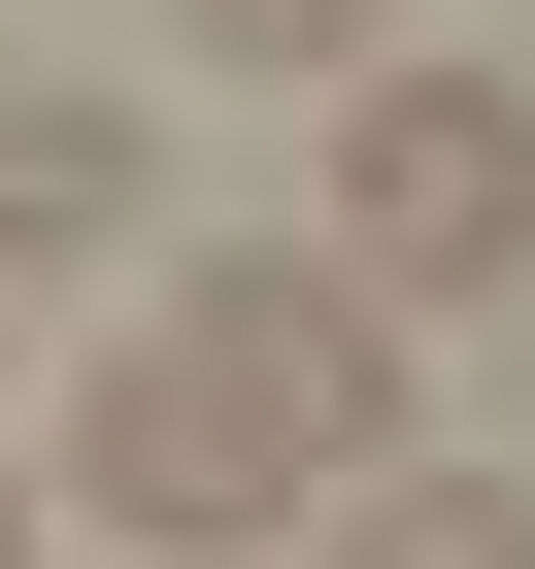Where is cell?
<instances>
[{
  "label": "cell",
  "instance_id": "obj_1",
  "mask_svg": "<svg viewBox=\"0 0 535 569\" xmlns=\"http://www.w3.org/2000/svg\"><path fill=\"white\" fill-rule=\"evenodd\" d=\"M335 469H402V302H335V268H168V302L68 369V502L168 536V569H234Z\"/></svg>",
  "mask_w": 535,
  "mask_h": 569
},
{
  "label": "cell",
  "instance_id": "obj_2",
  "mask_svg": "<svg viewBox=\"0 0 535 569\" xmlns=\"http://www.w3.org/2000/svg\"><path fill=\"white\" fill-rule=\"evenodd\" d=\"M335 302H502L535 268V101L502 68H335Z\"/></svg>",
  "mask_w": 535,
  "mask_h": 569
},
{
  "label": "cell",
  "instance_id": "obj_3",
  "mask_svg": "<svg viewBox=\"0 0 535 569\" xmlns=\"http://www.w3.org/2000/svg\"><path fill=\"white\" fill-rule=\"evenodd\" d=\"M0 268H134V101H0Z\"/></svg>",
  "mask_w": 535,
  "mask_h": 569
},
{
  "label": "cell",
  "instance_id": "obj_4",
  "mask_svg": "<svg viewBox=\"0 0 535 569\" xmlns=\"http://www.w3.org/2000/svg\"><path fill=\"white\" fill-rule=\"evenodd\" d=\"M335 569H535V469H335Z\"/></svg>",
  "mask_w": 535,
  "mask_h": 569
},
{
  "label": "cell",
  "instance_id": "obj_5",
  "mask_svg": "<svg viewBox=\"0 0 535 569\" xmlns=\"http://www.w3.org/2000/svg\"><path fill=\"white\" fill-rule=\"evenodd\" d=\"M201 68H402V0H168Z\"/></svg>",
  "mask_w": 535,
  "mask_h": 569
},
{
  "label": "cell",
  "instance_id": "obj_6",
  "mask_svg": "<svg viewBox=\"0 0 535 569\" xmlns=\"http://www.w3.org/2000/svg\"><path fill=\"white\" fill-rule=\"evenodd\" d=\"M0 569H34V469H0Z\"/></svg>",
  "mask_w": 535,
  "mask_h": 569
}]
</instances>
